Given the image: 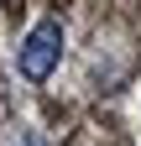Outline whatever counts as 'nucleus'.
I'll return each mask as SVG.
<instances>
[{
	"instance_id": "obj_1",
	"label": "nucleus",
	"mask_w": 141,
	"mask_h": 146,
	"mask_svg": "<svg viewBox=\"0 0 141 146\" xmlns=\"http://www.w3.org/2000/svg\"><path fill=\"white\" fill-rule=\"evenodd\" d=\"M58 58H63V26H58V21H42V26L21 42V78L42 84L47 73L58 68Z\"/></svg>"
}]
</instances>
